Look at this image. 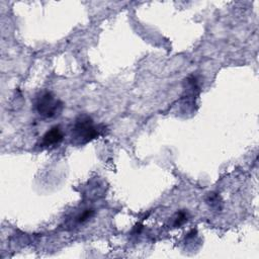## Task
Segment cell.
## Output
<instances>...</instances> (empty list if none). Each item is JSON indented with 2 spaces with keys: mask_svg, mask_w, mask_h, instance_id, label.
<instances>
[{
  "mask_svg": "<svg viewBox=\"0 0 259 259\" xmlns=\"http://www.w3.org/2000/svg\"><path fill=\"white\" fill-rule=\"evenodd\" d=\"M100 134L98 126L93 124V120L89 115L80 114L74 122L72 128V143L82 145L97 138Z\"/></svg>",
  "mask_w": 259,
  "mask_h": 259,
  "instance_id": "obj_1",
  "label": "cell"
},
{
  "mask_svg": "<svg viewBox=\"0 0 259 259\" xmlns=\"http://www.w3.org/2000/svg\"><path fill=\"white\" fill-rule=\"evenodd\" d=\"M35 108L39 115L51 118L60 115L63 110V103L56 99L51 92H45L37 97Z\"/></svg>",
  "mask_w": 259,
  "mask_h": 259,
  "instance_id": "obj_2",
  "label": "cell"
},
{
  "mask_svg": "<svg viewBox=\"0 0 259 259\" xmlns=\"http://www.w3.org/2000/svg\"><path fill=\"white\" fill-rule=\"evenodd\" d=\"M64 138L63 131L61 130L60 126H53L51 130H49L42 137L41 140V146L42 147H51L54 145H58L59 143L62 142Z\"/></svg>",
  "mask_w": 259,
  "mask_h": 259,
  "instance_id": "obj_3",
  "label": "cell"
},
{
  "mask_svg": "<svg viewBox=\"0 0 259 259\" xmlns=\"http://www.w3.org/2000/svg\"><path fill=\"white\" fill-rule=\"evenodd\" d=\"M93 214V210L92 209H86L84 210L80 215H78L76 219H77V222L80 224L86 222L88 219H90Z\"/></svg>",
  "mask_w": 259,
  "mask_h": 259,
  "instance_id": "obj_4",
  "label": "cell"
},
{
  "mask_svg": "<svg viewBox=\"0 0 259 259\" xmlns=\"http://www.w3.org/2000/svg\"><path fill=\"white\" fill-rule=\"evenodd\" d=\"M187 221V215L184 211H180L177 213V217L175 218V221H174V226L175 227H179L181 226L184 222Z\"/></svg>",
  "mask_w": 259,
  "mask_h": 259,
  "instance_id": "obj_5",
  "label": "cell"
}]
</instances>
